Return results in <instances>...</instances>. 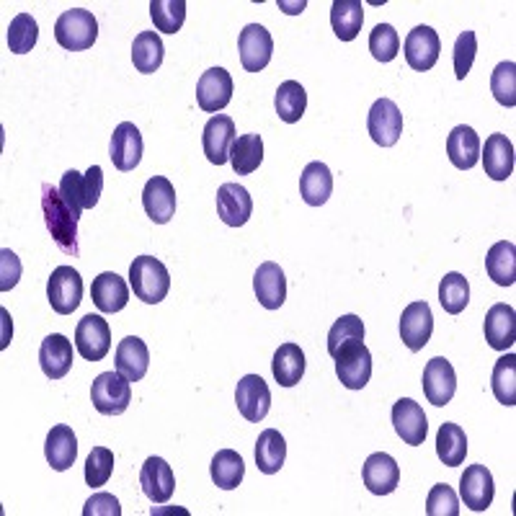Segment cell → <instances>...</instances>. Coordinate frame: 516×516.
<instances>
[{
  "label": "cell",
  "mask_w": 516,
  "mask_h": 516,
  "mask_svg": "<svg viewBox=\"0 0 516 516\" xmlns=\"http://www.w3.org/2000/svg\"><path fill=\"white\" fill-rule=\"evenodd\" d=\"M42 212L57 248L68 256H78V217L70 212L68 204L62 202L60 189L42 184Z\"/></svg>",
  "instance_id": "obj_1"
},
{
  "label": "cell",
  "mask_w": 516,
  "mask_h": 516,
  "mask_svg": "<svg viewBox=\"0 0 516 516\" xmlns=\"http://www.w3.org/2000/svg\"><path fill=\"white\" fill-rule=\"evenodd\" d=\"M57 189H60L62 202L68 204L70 212L80 217L83 209H93L99 204L101 191H104V171H101V166H91L86 173H78L73 168L62 176Z\"/></svg>",
  "instance_id": "obj_2"
},
{
  "label": "cell",
  "mask_w": 516,
  "mask_h": 516,
  "mask_svg": "<svg viewBox=\"0 0 516 516\" xmlns=\"http://www.w3.org/2000/svg\"><path fill=\"white\" fill-rule=\"evenodd\" d=\"M129 284L135 289L137 300L158 305L166 300L171 289V274L155 256H137L129 266Z\"/></svg>",
  "instance_id": "obj_3"
},
{
  "label": "cell",
  "mask_w": 516,
  "mask_h": 516,
  "mask_svg": "<svg viewBox=\"0 0 516 516\" xmlns=\"http://www.w3.org/2000/svg\"><path fill=\"white\" fill-rule=\"evenodd\" d=\"M55 39L68 52L91 50L93 42L99 39V21L86 8L65 11L55 24Z\"/></svg>",
  "instance_id": "obj_4"
},
{
  "label": "cell",
  "mask_w": 516,
  "mask_h": 516,
  "mask_svg": "<svg viewBox=\"0 0 516 516\" xmlns=\"http://www.w3.org/2000/svg\"><path fill=\"white\" fill-rule=\"evenodd\" d=\"M91 400L101 416H122L132 403V382L122 372H104L93 380Z\"/></svg>",
  "instance_id": "obj_5"
},
{
  "label": "cell",
  "mask_w": 516,
  "mask_h": 516,
  "mask_svg": "<svg viewBox=\"0 0 516 516\" xmlns=\"http://www.w3.org/2000/svg\"><path fill=\"white\" fill-rule=\"evenodd\" d=\"M47 300L57 315H70L83 300V279L73 266H57L47 282Z\"/></svg>",
  "instance_id": "obj_6"
},
{
  "label": "cell",
  "mask_w": 516,
  "mask_h": 516,
  "mask_svg": "<svg viewBox=\"0 0 516 516\" xmlns=\"http://www.w3.org/2000/svg\"><path fill=\"white\" fill-rule=\"evenodd\" d=\"M333 359H336V375L341 385L349 387V390L367 387L369 377H372V354L364 346V341L344 346Z\"/></svg>",
  "instance_id": "obj_7"
},
{
  "label": "cell",
  "mask_w": 516,
  "mask_h": 516,
  "mask_svg": "<svg viewBox=\"0 0 516 516\" xmlns=\"http://www.w3.org/2000/svg\"><path fill=\"white\" fill-rule=\"evenodd\" d=\"M75 349L86 362H101L111 351V328L101 315H86L75 328Z\"/></svg>",
  "instance_id": "obj_8"
},
{
  "label": "cell",
  "mask_w": 516,
  "mask_h": 516,
  "mask_svg": "<svg viewBox=\"0 0 516 516\" xmlns=\"http://www.w3.org/2000/svg\"><path fill=\"white\" fill-rule=\"evenodd\" d=\"M369 137L380 145V148H393L395 142L403 135V114H400L398 104L390 99L375 101V106L369 109L367 117Z\"/></svg>",
  "instance_id": "obj_9"
},
{
  "label": "cell",
  "mask_w": 516,
  "mask_h": 516,
  "mask_svg": "<svg viewBox=\"0 0 516 516\" xmlns=\"http://www.w3.org/2000/svg\"><path fill=\"white\" fill-rule=\"evenodd\" d=\"M240 62L248 73H261L274 55V39L261 24H248L238 37Z\"/></svg>",
  "instance_id": "obj_10"
},
{
  "label": "cell",
  "mask_w": 516,
  "mask_h": 516,
  "mask_svg": "<svg viewBox=\"0 0 516 516\" xmlns=\"http://www.w3.org/2000/svg\"><path fill=\"white\" fill-rule=\"evenodd\" d=\"M235 403H238L240 416L251 421V424H258L264 421L266 413L271 408V390L264 382V377L258 375H246L235 387Z\"/></svg>",
  "instance_id": "obj_11"
},
{
  "label": "cell",
  "mask_w": 516,
  "mask_h": 516,
  "mask_svg": "<svg viewBox=\"0 0 516 516\" xmlns=\"http://www.w3.org/2000/svg\"><path fill=\"white\" fill-rule=\"evenodd\" d=\"M403 52H406V62L418 73H426L437 65L439 52H442V42L439 34L431 26H416L408 31L406 42H403Z\"/></svg>",
  "instance_id": "obj_12"
},
{
  "label": "cell",
  "mask_w": 516,
  "mask_h": 516,
  "mask_svg": "<svg viewBox=\"0 0 516 516\" xmlns=\"http://www.w3.org/2000/svg\"><path fill=\"white\" fill-rule=\"evenodd\" d=\"M424 395L429 403H434L437 408L452 403L457 393V375L455 367L447 362L444 357H434L424 367Z\"/></svg>",
  "instance_id": "obj_13"
},
{
  "label": "cell",
  "mask_w": 516,
  "mask_h": 516,
  "mask_svg": "<svg viewBox=\"0 0 516 516\" xmlns=\"http://www.w3.org/2000/svg\"><path fill=\"white\" fill-rule=\"evenodd\" d=\"M199 109L207 114H217L233 101V78L225 68H209L197 83Z\"/></svg>",
  "instance_id": "obj_14"
},
{
  "label": "cell",
  "mask_w": 516,
  "mask_h": 516,
  "mask_svg": "<svg viewBox=\"0 0 516 516\" xmlns=\"http://www.w3.org/2000/svg\"><path fill=\"white\" fill-rule=\"evenodd\" d=\"M235 142V122L225 114H215L204 124L202 148L212 166H225L230 160V148Z\"/></svg>",
  "instance_id": "obj_15"
},
{
  "label": "cell",
  "mask_w": 516,
  "mask_h": 516,
  "mask_svg": "<svg viewBox=\"0 0 516 516\" xmlns=\"http://www.w3.org/2000/svg\"><path fill=\"white\" fill-rule=\"evenodd\" d=\"M109 158L114 168L122 173L135 171L142 160V135L132 122H122L111 135Z\"/></svg>",
  "instance_id": "obj_16"
},
{
  "label": "cell",
  "mask_w": 516,
  "mask_h": 516,
  "mask_svg": "<svg viewBox=\"0 0 516 516\" xmlns=\"http://www.w3.org/2000/svg\"><path fill=\"white\" fill-rule=\"evenodd\" d=\"M493 475L486 465H470L460 478V496L470 511H486L493 504Z\"/></svg>",
  "instance_id": "obj_17"
},
{
  "label": "cell",
  "mask_w": 516,
  "mask_h": 516,
  "mask_svg": "<svg viewBox=\"0 0 516 516\" xmlns=\"http://www.w3.org/2000/svg\"><path fill=\"white\" fill-rule=\"evenodd\" d=\"M434 333V315L426 302H411L400 315V338L411 351H421Z\"/></svg>",
  "instance_id": "obj_18"
},
{
  "label": "cell",
  "mask_w": 516,
  "mask_h": 516,
  "mask_svg": "<svg viewBox=\"0 0 516 516\" xmlns=\"http://www.w3.org/2000/svg\"><path fill=\"white\" fill-rule=\"evenodd\" d=\"M217 215L228 228H243L253 215V199L246 186L222 184L217 189Z\"/></svg>",
  "instance_id": "obj_19"
},
{
  "label": "cell",
  "mask_w": 516,
  "mask_h": 516,
  "mask_svg": "<svg viewBox=\"0 0 516 516\" xmlns=\"http://www.w3.org/2000/svg\"><path fill=\"white\" fill-rule=\"evenodd\" d=\"M393 426L398 437L411 447H421L426 442V434H429L424 408L411 398H400L393 406Z\"/></svg>",
  "instance_id": "obj_20"
},
{
  "label": "cell",
  "mask_w": 516,
  "mask_h": 516,
  "mask_svg": "<svg viewBox=\"0 0 516 516\" xmlns=\"http://www.w3.org/2000/svg\"><path fill=\"white\" fill-rule=\"evenodd\" d=\"M364 486L375 496H390L400 483V467L387 452H375L369 455L362 467Z\"/></svg>",
  "instance_id": "obj_21"
},
{
  "label": "cell",
  "mask_w": 516,
  "mask_h": 516,
  "mask_svg": "<svg viewBox=\"0 0 516 516\" xmlns=\"http://www.w3.org/2000/svg\"><path fill=\"white\" fill-rule=\"evenodd\" d=\"M140 486L153 504H166L171 501L173 488H176V475L163 457H148L142 465Z\"/></svg>",
  "instance_id": "obj_22"
},
{
  "label": "cell",
  "mask_w": 516,
  "mask_h": 516,
  "mask_svg": "<svg viewBox=\"0 0 516 516\" xmlns=\"http://www.w3.org/2000/svg\"><path fill=\"white\" fill-rule=\"evenodd\" d=\"M142 207L155 225H166L176 215V189L163 176H153L142 189Z\"/></svg>",
  "instance_id": "obj_23"
},
{
  "label": "cell",
  "mask_w": 516,
  "mask_h": 516,
  "mask_svg": "<svg viewBox=\"0 0 516 516\" xmlns=\"http://www.w3.org/2000/svg\"><path fill=\"white\" fill-rule=\"evenodd\" d=\"M253 289H256L258 302L266 310L282 308L284 300H287V277H284L282 266L274 264V261L258 266L256 277H253Z\"/></svg>",
  "instance_id": "obj_24"
},
{
  "label": "cell",
  "mask_w": 516,
  "mask_h": 516,
  "mask_svg": "<svg viewBox=\"0 0 516 516\" xmlns=\"http://www.w3.org/2000/svg\"><path fill=\"white\" fill-rule=\"evenodd\" d=\"M483 333L491 349L506 351L516 344V310L511 305L498 302L486 313V323H483Z\"/></svg>",
  "instance_id": "obj_25"
},
{
  "label": "cell",
  "mask_w": 516,
  "mask_h": 516,
  "mask_svg": "<svg viewBox=\"0 0 516 516\" xmlns=\"http://www.w3.org/2000/svg\"><path fill=\"white\" fill-rule=\"evenodd\" d=\"M73 344L62 333H52L39 346V364L50 380H62L73 367Z\"/></svg>",
  "instance_id": "obj_26"
},
{
  "label": "cell",
  "mask_w": 516,
  "mask_h": 516,
  "mask_svg": "<svg viewBox=\"0 0 516 516\" xmlns=\"http://www.w3.org/2000/svg\"><path fill=\"white\" fill-rule=\"evenodd\" d=\"M91 297H93V305H96L101 313H119V310L127 308L129 287L119 274H114V271H104V274H99V277L93 279Z\"/></svg>",
  "instance_id": "obj_27"
},
{
  "label": "cell",
  "mask_w": 516,
  "mask_h": 516,
  "mask_svg": "<svg viewBox=\"0 0 516 516\" xmlns=\"http://www.w3.org/2000/svg\"><path fill=\"white\" fill-rule=\"evenodd\" d=\"M447 155L452 160V166L460 171H470L478 166L480 160V137L473 127L460 124L449 132L447 137Z\"/></svg>",
  "instance_id": "obj_28"
},
{
  "label": "cell",
  "mask_w": 516,
  "mask_h": 516,
  "mask_svg": "<svg viewBox=\"0 0 516 516\" xmlns=\"http://www.w3.org/2000/svg\"><path fill=\"white\" fill-rule=\"evenodd\" d=\"M44 457L52 465V470L57 473H65L70 470L78 457V439H75V431L70 426L60 424L47 434V444H44Z\"/></svg>",
  "instance_id": "obj_29"
},
{
  "label": "cell",
  "mask_w": 516,
  "mask_h": 516,
  "mask_svg": "<svg viewBox=\"0 0 516 516\" xmlns=\"http://www.w3.org/2000/svg\"><path fill=\"white\" fill-rule=\"evenodd\" d=\"M483 168L493 181H506L514 173V145L506 135L496 132L486 140L483 148Z\"/></svg>",
  "instance_id": "obj_30"
},
{
  "label": "cell",
  "mask_w": 516,
  "mask_h": 516,
  "mask_svg": "<svg viewBox=\"0 0 516 516\" xmlns=\"http://www.w3.org/2000/svg\"><path fill=\"white\" fill-rule=\"evenodd\" d=\"M150 351L145 341L137 336H127L117 346V372H122L129 382H140L148 375Z\"/></svg>",
  "instance_id": "obj_31"
},
{
  "label": "cell",
  "mask_w": 516,
  "mask_h": 516,
  "mask_svg": "<svg viewBox=\"0 0 516 516\" xmlns=\"http://www.w3.org/2000/svg\"><path fill=\"white\" fill-rule=\"evenodd\" d=\"M300 194L310 207H323L333 194L331 168L326 163H320V160L305 166V171L300 176Z\"/></svg>",
  "instance_id": "obj_32"
},
{
  "label": "cell",
  "mask_w": 516,
  "mask_h": 516,
  "mask_svg": "<svg viewBox=\"0 0 516 516\" xmlns=\"http://www.w3.org/2000/svg\"><path fill=\"white\" fill-rule=\"evenodd\" d=\"M364 24L362 0H333L331 6V26L341 42H351L359 37Z\"/></svg>",
  "instance_id": "obj_33"
},
{
  "label": "cell",
  "mask_w": 516,
  "mask_h": 516,
  "mask_svg": "<svg viewBox=\"0 0 516 516\" xmlns=\"http://www.w3.org/2000/svg\"><path fill=\"white\" fill-rule=\"evenodd\" d=\"M271 372L282 387H295L305 375V351L297 344H282L274 354Z\"/></svg>",
  "instance_id": "obj_34"
},
{
  "label": "cell",
  "mask_w": 516,
  "mask_h": 516,
  "mask_svg": "<svg viewBox=\"0 0 516 516\" xmlns=\"http://www.w3.org/2000/svg\"><path fill=\"white\" fill-rule=\"evenodd\" d=\"M287 460V442L277 429L261 431L256 442V465L264 475H277Z\"/></svg>",
  "instance_id": "obj_35"
},
{
  "label": "cell",
  "mask_w": 516,
  "mask_h": 516,
  "mask_svg": "<svg viewBox=\"0 0 516 516\" xmlns=\"http://www.w3.org/2000/svg\"><path fill=\"white\" fill-rule=\"evenodd\" d=\"M209 473H212V480L215 486L222 488V491H233L243 483V475H246V462L238 452L233 449H220L215 457H212V465H209Z\"/></svg>",
  "instance_id": "obj_36"
},
{
  "label": "cell",
  "mask_w": 516,
  "mask_h": 516,
  "mask_svg": "<svg viewBox=\"0 0 516 516\" xmlns=\"http://www.w3.org/2000/svg\"><path fill=\"white\" fill-rule=\"evenodd\" d=\"M488 277L498 284V287H511L516 282V248L511 240H501L496 246H491L486 256Z\"/></svg>",
  "instance_id": "obj_37"
},
{
  "label": "cell",
  "mask_w": 516,
  "mask_h": 516,
  "mask_svg": "<svg viewBox=\"0 0 516 516\" xmlns=\"http://www.w3.org/2000/svg\"><path fill=\"white\" fill-rule=\"evenodd\" d=\"M264 160V140L261 135H240L235 137L233 148H230V166L238 176L258 171Z\"/></svg>",
  "instance_id": "obj_38"
},
{
  "label": "cell",
  "mask_w": 516,
  "mask_h": 516,
  "mask_svg": "<svg viewBox=\"0 0 516 516\" xmlns=\"http://www.w3.org/2000/svg\"><path fill=\"white\" fill-rule=\"evenodd\" d=\"M132 62L142 75H153L163 65V42L155 31H140L132 44Z\"/></svg>",
  "instance_id": "obj_39"
},
{
  "label": "cell",
  "mask_w": 516,
  "mask_h": 516,
  "mask_svg": "<svg viewBox=\"0 0 516 516\" xmlns=\"http://www.w3.org/2000/svg\"><path fill=\"white\" fill-rule=\"evenodd\" d=\"M274 106H277V114L282 122L297 124L302 114H305V109H308V93H305V88L297 80H284L282 86L277 88Z\"/></svg>",
  "instance_id": "obj_40"
},
{
  "label": "cell",
  "mask_w": 516,
  "mask_h": 516,
  "mask_svg": "<svg viewBox=\"0 0 516 516\" xmlns=\"http://www.w3.org/2000/svg\"><path fill=\"white\" fill-rule=\"evenodd\" d=\"M467 455L465 429L457 424H442L437 434V457L447 467H460Z\"/></svg>",
  "instance_id": "obj_41"
},
{
  "label": "cell",
  "mask_w": 516,
  "mask_h": 516,
  "mask_svg": "<svg viewBox=\"0 0 516 516\" xmlns=\"http://www.w3.org/2000/svg\"><path fill=\"white\" fill-rule=\"evenodd\" d=\"M491 390L498 403L504 406H516V357L506 354L496 362L491 375Z\"/></svg>",
  "instance_id": "obj_42"
},
{
  "label": "cell",
  "mask_w": 516,
  "mask_h": 516,
  "mask_svg": "<svg viewBox=\"0 0 516 516\" xmlns=\"http://www.w3.org/2000/svg\"><path fill=\"white\" fill-rule=\"evenodd\" d=\"M439 302H442L444 313L460 315L467 308V302H470V284H467V279L457 274V271L444 274L442 284H439Z\"/></svg>",
  "instance_id": "obj_43"
},
{
  "label": "cell",
  "mask_w": 516,
  "mask_h": 516,
  "mask_svg": "<svg viewBox=\"0 0 516 516\" xmlns=\"http://www.w3.org/2000/svg\"><path fill=\"white\" fill-rule=\"evenodd\" d=\"M155 29L163 34H176L186 21V0H153L150 3Z\"/></svg>",
  "instance_id": "obj_44"
},
{
  "label": "cell",
  "mask_w": 516,
  "mask_h": 516,
  "mask_svg": "<svg viewBox=\"0 0 516 516\" xmlns=\"http://www.w3.org/2000/svg\"><path fill=\"white\" fill-rule=\"evenodd\" d=\"M357 341H364V323L357 315H341L328 331V354L336 357L338 351L349 344H357Z\"/></svg>",
  "instance_id": "obj_45"
},
{
  "label": "cell",
  "mask_w": 516,
  "mask_h": 516,
  "mask_svg": "<svg viewBox=\"0 0 516 516\" xmlns=\"http://www.w3.org/2000/svg\"><path fill=\"white\" fill-rule=\"evenodd\" d=\"M39 39V26L34 21V16L29 13H19L16 19L8 26V47H11L13 55H26V52L34 50V44Z\"/></svg>",
  "instance_id": "obj_46"
},
{
  "label": "cell",
  "mask_w": 516,
  "mask_h": 516,
  "mask_svg": "<svg viewBox=\"0 0 516 516\" xmlns=\"http://www.w3.org/2000/svg\"><path fill=\"white\" fill-rule=\"evenodd\" d=\"M491 91L501 106H516V65L511 60L498 62L491 73Z\"/></svg>",
  "instance_id": "obj_47"
},
{
  "label": "cell",
  "mask_w": 516,
  "mask_h": 516,
  "mask_svg": "<svg viewBox=\"0 0 516 516\" xmlns=\"http://www.w3.org/2000/svg\"><path fill=\"white\" fill-rule=\"evenodd\" d=\"M369 52L377 62H390L398 57L400 52V37L398 31L390 24H377L375 31L369 34Z\"/></svg>",
  "instance_id": "obj_48"
},
{
  "label": "cell",
  "mask_w": 516,
  "mask_h": 516,
  "mask_svg": "<svg viewBox=\"0 0 516 516\" xmlns=\"http://www.w3.org/2000/svg\"><path fill=\"white\" fill-rule=\"evenodd\" d=\"M114 473V452L106 447H93L86 460V483L91 488H101L109 483Z\"/></svg>",
  "instance_id": "obj_49"
},
{
  "label": "cell",
  "mask_w": 516,
  "mask_h": 516,
  "mask_svg": "<svg viewBox=\"0 0 516 516\" xmlns=\"http://www.w3.org/2000/svg\"><path fill=\"white\" fill-rule=\"evenodd\" d=\"M475 55H478V37H475V31H462L455 42V52H452L457 80L467 78V73H470V68H473Z\"/></svg>",
  "instance_id": "obj_50"
},
{
  "label": "cell",
  "mask_w": 516,
  "mask_h": 516,
  "mask_svg": "<svg viewBox=\"0 0 516 516\" xmlns=\"http://www.w3.org/2000/svg\"><path fill=\"white\" fill-rule=\"evenodd\" d=\"M426 514L429 516H460V501H457V493L447 486V483H439L429 491L426 498Z\"/></svg>",
  "instance_id": "obj_51"
},
{
  "label": "cell",
  "mask_w": 516,
  "mask_h": 516,
  "mask_svg": "<svg viewBox=\"0 0 516 516\" xmlns=\"http://www.w3.org/2000/svg\"><path fill=\"white\" fill-rule=\"evenodd\" d=\"M19 279H21L19 256H16L13 251H8V248H3V251H0V289L8 292V289H13L16 284H19Z\"/></svg>",
  "instance_id": "obj_52"
},
{
  "label": "cell",
  "mask_w": 516,
  "mask_h": 516,
  "mask_svg": "<svg viewBox=\"0 0 516 516\" xmlns=\"http://www.w3.org/2000/svg\"><path fill=\"white\" fill-rule=\"evenodd\" d=\"M83 516H122V506L111 493H96L83 506Z\"/></svg>",
  "instance_id": "obj_53"
},
{
  "label": "cell",
  "mask_w": 516,
  "mask_h": 516,
  "mask_svg": "<svg viewBox=\"0 0 516 516\" xmlns=\"http://www.w3.org/2000/svg\"><path fill=\"white\" fill-rule=\"evenodd\" d=\"M279 6L287 8V13H302V8H305V0H300V3H292V6H289V3H279Z\"/></svg>",
  "instance_id": "obj_54"
}]
</instances>
